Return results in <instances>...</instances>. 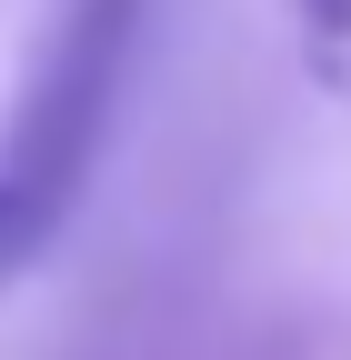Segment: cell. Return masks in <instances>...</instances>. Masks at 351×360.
Wrapping results in <instances>:
<instances>
[{"label":"cell","mask_w":351,"mask_h":360,"mask_svg":"<svg viewBox=\"0 0 351 360\" xmlns=\"http://www.w3.org/2000/svg\"><path fill=\"white\" fill-rule=\"evenodd\" d=\"M151 0H51L30 60L0 101V300L70 240L111 160V130L141 70Z\"/></svg>","instance_id":"6da1fadb"},{"label":"cell","mask_w":351,"mask_h":360,"mask_svg":"<svg viewBox=\"0 0 351 360\" xmlns=\"http://www.w3.org/2000/svg\"><path fill=\"white\" fill-rule=\"evenodd\" d=\"M301 20H312V51L351 80V0H301Z\"/></svg>","instance_id":"7a4b0ae2"}]
</instances>
